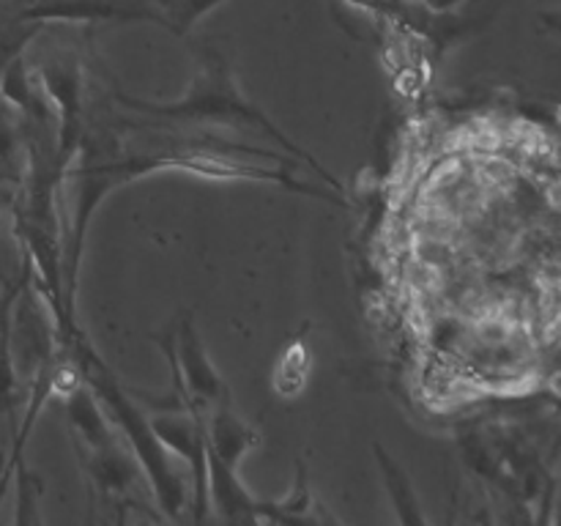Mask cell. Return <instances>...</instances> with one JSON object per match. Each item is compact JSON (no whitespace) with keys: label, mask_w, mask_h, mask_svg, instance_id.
Masks as SVG:
<instances>
[{"label":"cell","mask_w":561,"mask_h":526,"mask_svg":"<svg viewBox=\"0 0 561 526\" xmlns=\"http://www.w3.org/2000/svg\"><path fill=\"white\" fill-rule=\"evenodd\" d=\"M121 99H124V104H129V107H137L140 113L159 115V118L228 121V124L255 126V129L266 132V135H272L274 140H279V146H283L285 151H290V153H296V157L305 159V162L310 164L318 175H321V179H327L334 190H340L337 179H334V175H329L327 168H321V164H318L310 153L301 151L296 142H290L288 137H285L283 132H279L277 126H274L272 121L261 113V110L252 107V104L241 96V91L236 88L233 77H230V71L225 69V64L217 58V55H208V60L203 64L201 75H197V80L190 85V93H186L181 102L146 104V102H137V99H126V96H121Z\"/></svg>","instance_id":"cell-1"},{"label":"cell","mask_w":561,"mask_h":526,"mask_svg":"<svg viewBox=\"0 0 561 526\" xmlns=\"http://www.w3.org/2000/svg\"><path fill=\"white\" fill-rule=\"evenodd\" d=\"M159 20L151 5L140 0H33L20 22H99V20Z\"/></svg>","instance_id":"cell-2"},{"label":"cell","mask_w":561,"mask_h":526,"mask_svg":"<svg viewBox=\"0 0 561 526\" xmlns=\"http://www.w3.org/2000/svg\"><path fill=\"white\" fill-rule=\"evenodd\" d=\"M27 153L25 137H22L20 121L14 118V110L0 102V186L9 190L25 179Z\"/></svg>","instance_id":"cell-3"},{"label":"cell","mask_w":561,"mask_h":526,"mask_svg":"<svg viewBox=\"0 0 561 526\" xmlns=\"http://www.w3.org/2000/svg\"><path fill=\"white\" fill-rule=\"evenodd\" d=\"M376 453H378V458H381V469H383V474H387L389 493H392V499H394V507L400 510V518L422 521V515L416 513L414 491H411L409 477L403 474V469H400V466H394L392 458H387V455L381 453V447H376Z\"/></svg>","instance_id":"cell-4"},{"label":"cell","mask_w":561,"mask_h":526,"mask_svg":"<svg viewBox=\"0 0 561 526\" xmlns=\"http://www.w3.org/2000/svg\"><path fill=\"white\" fill-rule=\"evenodd\" d=\"M422 3H425L431 11H438V14H444V11L455 9V5L463 3V0H422Z\"/></svg>","instance_id":"cell-5"},{"label":"cell","mask_w":561,"mask_h":526,"mask_svg":"<svg viewBox=\"0 0 561 526\" xmlns=\"http://www.w3.org/2000/svg\"><path fill=\"white\" fill-rule=\"evenodd\" d=\"M548 203L553 208H561V179L551 181V186H548Z\"/></svg>","instance_id":"cell-6"},{"label":"cell","mask_w":561,"mask_h":526,"mask_svg":"<svg viewBox=\"0 0 561 526\" xmlns=\"http://www.w3.org/2000/svg\"><path fill=\"white\" fill-rule=\"evenodd\" d=\"M548 387H551V392L557 395V398H561V370L553 373L551 381H548Z\"/></svg>","instance_id":"cell-7"},{"label":"cell","mask_w":561,"mask_h":526,"mask_svg":"<svg viewBox=\"0 0 561 526\" xmlns=\"http://www.w3.org/2000/svg\"><path fill=\"white\" fill-rule=\"evenodd\" d=\"M5 197H9V190H3V186H0V206L5 203Z\"/></svg>","instance_id":"cell-8"},{"label":"cell","mask_w":561,"mask_h":526,"mask_svg":"<svg viewBox=\"0 0 561 526\" xmlns=\"http://www.w3.org/2000/svg\"><path fill=\"white\" fill-rule=\"evenodd\" d=\"M557 118H559V126H561V107L557 110Z\"/></svg>","instance_id":"cell-9"},{"label":"cell","mask_w":561,"mask_h":526,"mask_svg":"<svg viewBox=\"0 0 561 526\" xmlns=\"http://www.w3.org/2000/svg\"><path fill=\"white\" fill-rule=\"evenodd\" d=\"M0 279H5V277H3V272H0Z\"/></svg>","instance_id":"cell-10"},{"label":"cell","mask_w":561,"mask_h":526,"mask_svg":"<svg viewBox=\"0 0 561 526\" xmlns=\"http://www.w3.org/2000/svg\"><path fill=\"white\" fill-rule=\"evenodd\" d=\"M559 288H561V283H559Z\"/></svg>","instance_id":"cell-11"}]
</instances>
